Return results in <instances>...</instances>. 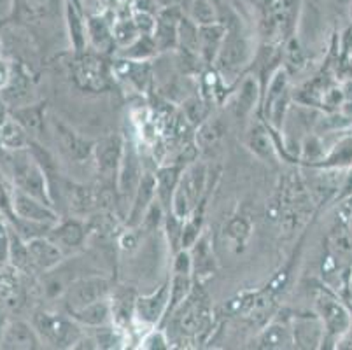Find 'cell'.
I'll return each instance as SVG.
<instances>
[{
	"instance_id": "6da1fadb",
	"label": "cell",
	"mask_w": 352,
	"mask_h": 350,
	"mask_svg": "<svg viewBox=\"0 0 352 350\" xmlns=\"http://www.w3.org/2000/svg\"><path fill=\"white\" fill-rule=\"evenodd\" d=\"M254 53L256 50L252 47L251 39L242 30L240 19H236L235 23L228 25L225 43H223L212 69L230 86L244 76L245 69L252 63Z\"/></svg>"
},
{
	"instance_id": "7a4b0ae2",
	"label": "cell",
	"mask_w": 352,
	"mask_h": 350,
	"mask_svg": "<svg viewBox=\"0 0 352 350\" xmlns=\"http://www.w3.org/2000/svg\"><path fill=\"white\" fill-rule=\"evenodd\" d=\"M209 188V166L201 162L190 163L182 168L172 197L170 210L181 219H188L201 204H206Z\"/></svg>"
},
{
	"instance_id": "3957f363",
	"label": "cell",
	"mask_w": 352,
	"mask_h": 350,
	"mask_svg": "<svg viewBox=\"0 0 352 350\" xmlns=\"http://www.w3.org/2000/svg\"><path fill=\"white\" fill-rule=\"evenodd\" d=\"M30 320L39 333L44 349H74L85 333V327L67 312L35 310Z\"/></svg>"
},
{
	"instance_id": "277c9868",
	"label": "cell",
	"mask_w": 352,
	"mask_h": 350,
	"mask_svg": "<svg viewBox=\"0 0 352 350\" xmlns=\"http://www.w3.org/2000/svg\"><path fill=\"white\" fill-rule=\"evenodd\" d=\"M314 312L324 327V347L337 349V343L352 326V310L328 289H319L314 296Z\"/></svg>"
},
{
	"instance_id": "5b68a950",
	"label": "cell",
	"mask_w": 352,
	"mask_h": 350,
	"mask_svg": "<svg viewBox=\"0 0 352 350\" xmlns=\"http://www.w3.org/2000/svg\"><path fill=\"white\" fill-rule=\"evenodd\" d=\"M111 293H113V285L109 278L102 277V275H82L70 282L60 300H62L65 312L70 314L86 305L109 298Z\"/></svg>"
},
{
	"instance_id": "8992f818",
	"label": "cell",
	"mask_w": 352,
	"mask_h": 350,
	"mask_svg": "<svg viewBox=\"0 0 352 350\" xmlns=\"http://www.w3.org/2000/svg\"><path fill=\"white\" fill-rule=\"evenodd\" d=\"M144 172H146V168L142 165V156H140L139 149H137L132 140H126L124 142L123 158H121L120 168H118L116 184H114L118 200H120V205L124 210V216H126L130 201L135 195L137 186H139Z\"/></svg>"
},
{
	"instance_id": "52a82bcc",
	"label": "cell",
	"mask_w": 352,
	"mask_h": 350,
	"mask_svg": "<svg viewBox=\"0 0 352 350\" xmlns=\"http://www.w3.org/2000/svg\"><path fill=\"white\" fill-rule=\"evenodd\" d=\"M78 58L74 60L72 77L79 88L86 91H105L111 86V69L104 62L102 54L98 53H76Z\"/></svg>"
},
{
	"instance_id": "ba28073f",
	"label": "cell",
	"mask_w": 352,
	"mask_h": 350,
	"mask_svg": "<svg viewBox=\"0 0 352 350\" xmlns=\"http://www.w3.org/2000/svg\"><path fill=\"white\" fill-rule=\"evenodd\" d=\"M170 303V278L160 284L155 291L147 294H139L135 300V320L144 331L149 327L163 326Z\"/></svg>"
},
{
	"instance_id": "9c48e42d",
	"label": "cell",
	"mask_w": 352,
	"mask_h": 350,
	"mask_svg": "<svg viewBox=\"0 0 352 350\" xmlns=\"http://www.w3.org/2000/svg\"><path fill=\"white\" fill-rule=\"evenodd\" d=\"M124 142H126V139L120 133H111L95 142L91 160H94L98 177L104 182H109L113 186L116 184V175L121 158H123Z\"/></svg>"
},
{
	"instance_id": "30bf717a",
	"label": "cell",
	"mask_w": 352,
	"mask_h": 350,
	"mask_svg": "<svg viewBox=\"0 0 352 350\" xmlns=\"http://www.w3.org/2000/svg\"><path fill=\"white\" fill-rule=\"evenodd\" d=\"M261 100H263L261 81L252 74H244L236 81L235 91L230 95L228 107L235 118L242 120V118H249L258 109Z\"/></svg>"
},
{
	"instance_id": "8fae6325",
	"label": "cell",
	"mask_w": 352,
	"mask_h": 350,
	"mask_svg": "<svg viewBox=\"0 0 352 350\" xmlns=\"http://www.w3.org/2000/svg\"><path fill=\"white\" fill-rule=\"evenodd\" d=\"M47 237L63 250L65 256L76 254L85 247L86 239H88V226L78 216L60 217L58 223L53 224Z\"/></svg>"
},
{
	"instance_id": "7c38bea8",
	"label": "cell",
	"mask_w": 352,
	"mask_h": 350,
	"mask_svg": "<svg viewBox=\"0 0 352 350\" xmlns=\"http://www.w3.org/2000/svg\"><path fill=\"white\" fill-rule=\"evenodd\" d=\"M182 14H184V8L179 4H168L160 9L156 16L155 32H153V39L158 46L160 54L177 50L179 23H181Z\"/></svg>"
},
{
	"instance_id": "4fadbf2b",
	"label": "cell",
	"mask_w": 352,
	"mask_h": 350,
	"mask_svg": "<svg viewBox=\"0 0 352 350\" xmlns=\"http://www.w3.org/2000/svg\"><path fill=\"white\" fill-rule=\"evenodd\" d=\"M12 216L20 217V219L34 221V223L51 224V226L58 223L60 219L58 210L53 205L32 197V195H27L23 191H18L14 188H12Z\"/></svg>"
},
{
	"instance_id": "5bb4252c",
	"label": "cell",
	"mask_w": 352,
	"mask_h": 350,
	"mask_svg": "<svg viewBox=\"0 0 352 350\" xmlns=\"http://www.w3.org/2000/svg\"><path fill=\"white\" fill-rule=\"evenodd\" d=\"M0 96H2V100L8 105L9 111L37 102V98H35L34 79H32L30 72H28V69L23 63L14 62L11 81L0 91Z\"/></svg>"
},
{
	"instance_id": "9a60e30c",
	"label": "cell",
	"mask_w": 352,
	"mask_h": 350,
	"mask_svg": "<svg viewBox=\"0 0 352 350\" xmlns=\"http://www.w3.org/2000/svg\"><path fill=\"white\" fill-rule=\"evenodd\" d=\"M294 349H322L324 327L318 314H294L289 317Z\"/></svg>"
},
{
	"instance_id": "2e32d148",
	"label": "cell",
	"mask_w": 352,
	"mask_h": 350,
	"mask_svg": "<svg viewBox=\"0 0 352 350\" xmlns=\"http://www.w3.org/2000/svg\"><path fill=\"white\" fill-rule=\"evenodd\" d=\"M0 349L2 350H39L44 349L41 336L37 329L34 327L32 320L21 319H9L8 326H6L4 336L0 342Z\"/></svg>"
},
{
	"instance_id": "e0dca14e",
	"label": "cell",
	"mask_w": 352,
	"mask_h": 350,
	"mask_svg": "<svg viewBox=\"0 0 352 350\" xmlns=\"http://www.w3.org/2000/svg\"><path fill=\"white\" fill-rule=\"evenodd\" d=\"M156 201V175L155 172L146 170L140 179L137 191L133 195L130 207H128L126 216H124V224L126 228H139L146 217L147 210Z\"/></svg>"
},
{
	"instance_id": "ac0fdd59",
	"label": "cell",
	"mask_w": 352,
	"mask_h": 350,
	"mask_svg": "<svg viewBox=\"0 0 352 350\" xmlns=\"http://www.w3.org/2000/svg\"><path fill=\"white\" fill-rule=\"evenodd\" d=\"M245 146L265 163H275L279 158V149L275 142L274 130L267 124V121L256 120L245 131Z\"/></svg>"
},
{
	"instance_id": "d6986e66",
	"label": "cell",
	"mask_w": 352,
	"mask_h": 350,
	"mask_svg": "<svg viewBox=\"0 0 352 350\" xmlns=\"http://www.w3.org/2000/svg\"><path fill=\"white\" fill-rule=\"evenodd\" d=\"M53 124L54 137H56V142L62 147L63 154L67 158L72 160L76 163H82L86 160H91V154H94V146L95 142L91 140H86L85 137L78 133L76 130L65 124L63 121L51 120Z\"/></svg>"
},
{
	"instance_id": "ffe728a7",
	"label": "cell",
	"mask_w": 352,
	"mask_h": 350,
	"mask_svg": "<svg viewBox=\"0 0 352 350\" xmlns=\"http://www.w3.org/2000/svg\"><path fill=\"white\" fill-rule=\"evenodd\" d=\"M114 18L109 12H95L86 16V30H88V47L98 54H109L116 51L113 37Z\"/></svg>"
},
{
	"instance_id": "44dd1931",
	"label": "cell",
	"mask_w": 352,
	"mask_h": 350,
	"mask_svg": "<svg viewBox=\"0 0 352 350\" xmlns=\"http://www.w3.org/2000/svg\"><path fill=\"white\" fill-rule=\"evenodd\" d=\"M28 252H30L32 263H34V268L37 272V275L46 274L51 272L56 266L62 265L67 259V256L63 254V250L60 249L53 240L47 235L37 237L34 240H28Z\"/></svg>"
},
{
	"instance_id": "7402d4cb",
	"label": "cell",
	"mask_w": 352,
	"mask_h": 350,
	"mask_svg": "<svg viewBox=\"0 0 352 350\" xmlns=\"http://www.w3.org/2000/svg\"><path fill=\"white\" fill-rule=\"evenodd\" d=\"M226 32H228V27L221 21L198 27V56L207 69L214 67L217 54L225 43Z\"/></svg>"
},
{
	"instance_id": "603a6c76",
	"label": "cell",
	"mask_w": 352,
	"mask_h": 350,
	"mask_svg": "<svg viewBox=\"0 0 352 350\" xmlns=\"http://www.w3.org/2000/svg\"><path fill=\"white\" fill-rule=\"evenodd\" d=\"M254 349L261 350H287L294 349L293 331L289 319H275L258 333L254 340Z\"/></svg>"
},
{
	"instance_id": "cb8c5ba5",
	"label": "cell",
	"mask_w": 352,
	"mask_h": 350,
	"mask_svg": "<svg viewBox=\"0 0 352 350\" xmlns=\"http://www.w3.org/2000/svg\"><path fill=\"white\" fill-rule=\"evenodd\" d=\"M69 316L72 317L79 326L85 327V329H94V327H102L107 326V324H113L114 316L113 305H111V296L95 301V303L86 305V307L79 308V310H74Z\"/></svg>"
},
{
	"instance_id": "d4e9b609",
	"label": "cell",
	"mask_w": 352,
	"mask_h": 350,
	"mask_svg": "<svg viewBox=\"0 0 352 350\" xmlns=\"http://www.w3.org/2000/svg\"><path fill=\"white\" fill-rule=\"evenodd\" d=\"M79 2H65V27L69 34L70 46L74 53H82L88 50V30H86V16H82Z\"/></svg>"
},
{
	"instance_id": "484cf974",
	"label": "cell",
	"mask_w": 352,
	"mask_h": 350,
	"mask_svg": "<svg viewBox=\"0 0 352 350\" xmlns=\"http://www.w3.org/2000/svg\"><path fill=\"white\" fill-rule=\"evenodd\" d=\"M32 142L34 139L27 131V128L11 114L0 123V149L2 151L14 153V151L30 149Z\"/></svg>"
},
{
	"instance_id": "4316f807",
	"label": "cell",
	"mask_w": 352,
	"mask_h": 350,
	"mask_svg": "<svg viewBox=\"0 0 352 350\" xmlns=\"http://www.w3.org/2000/svg\"><path fill=\"white\" fill-rule=\"evenodd\" d=\"M9 114L27 128L34 140L43 135L44 127H46V104L44 102H34V104L23 105V107L12 109L9 111Z\"/></svg>"
},
{
	"instance_id": "83f0119b",
	"label": "cell",
	"mask_w": 352,
	"mask_h": 350,
	"mask_svg": "<svg viewBox=\"0 0 352 350\" xmlns=\"http://www.w3.org/2000/svg\"><path fill=\"white\" fill-rule=\"evenodd\" d=\"M191 259H193V278L195 281H206L212 277L216 272V258H214L212 245L207 237L201 235L193 247L190 249Z\"/></svg>"
},
{
	"instance_id": "f1b7e54d",
	"label": "cell",
	"mask_w": 352,
	"mask_h": 350,
	"mask_svg": "<svg viewBox=\"0 0 352 350\" xmlns=\"http://www.w3.org/2000/svg\"><path fill=\"white\" fill-rule=\"evenodd\" d=\"M228 131V123L221 116H210L201 121L195 133V140L200 151H209L216 147L221 140L226 137Z\"/></svg>"
},
{
	"instance_id": "f546056e",
	"label": "cell",
	"mask_w": 352,
	"mask_h": 350,
	"mask_svg": "<svg viewBox=\"0 0 352 350\" xmlns=\"http://www.w3.org/2000/svg\"><path fill=\"white\" fill-rule=\"evenodd\" d=\"M184 166L177 165H166L160 166L155 172L156 175V200L162 204L165 210H170L172 197H174L175 186H177L179 177Z\"/></svg>"
},
{
	"instance_id": "4dcf8cb0",
	"label": "cell",
	"mask_w": 352,
	"mask_h": 350,
	"mask_svg": "<svg viewBox=\"0 0 352 350\" xmlns=\"http://www.w3.org/2000/svg\"><path fill=\"white\" fill-rule=\"evenodd\" d=\"M329 252L335 263L349 266L352 272V231L345 224H338L329 237Z\"/></svg>"
},
{
	"instance_id": "1f68e13d",
	"label": "cell",
	"mask_w": 352,
	"mask_h": 350,
	"mask_svg": "<svg viewBox=\"0 0 352 350\" xmlns=\"http://www.w3.org/2000/svg\"><path fill=\"white\" fill-rule=\"evenodd\" d=\"M158 54V46H156L153 35L149 34H140L130 46L116 51V58H123L130 62H151Z\"/></svg>"
},
{
	"instance_id": "d6a6232c",
	"label": "cell",
	"mask_w": 352,
	"mask_h": 350,
	"mask_svg": "<svg viewBox=\"0 0 352 350\" xmlns=\"http://www.w3.org/2000/svg\"><path fill=\"white\" fill-rule=\"evenodd\" d=\"M140 35L139 28H137L135 21H133L132 14L126 12V14H118L114 16L113 21V37L114 44H116V51L121 47H126L135 41Z\"/></svg>"
},
{
	"instance_id": "836d02e7",
	"label": "cell",
	"mask_w": 352,
	"mask_h": 350,
	"mask_svg": "<svg viewBox=\"0 0 352 350\" xmlns=\"http://www.w3.org/2000/svg\"><path fill=\"white\" fill-rule=\"evenodd\" d=\"M318 166L324 168H344V166L352 165V137H344L338 140L335 146L329 149V153L324 154Z\"/></svg>"
},
{
	"instance_id": "e575fe53",
	"label": "cell",
	"mask_w": 352,
	"mask_h": 350,
	"mask_svg": "<svg viewBox=\"0 0 352 350\" xmlns=\"http://www.w3.org/2000/svg\"><path fill=\"white\" fill-rule=\"evenodd\" d=\"M184 12L198 25H207L217 21V11L210 0H188Z\"/></svg>"
},
{
	"instance_id": "d590c367",
	"label": "cell",
	"mask_w": 352,
	"mask_h": 350,
	"mask_svg": "<svg viewBox=\"0 0 352 350\" xmlns=\"http://www.w3.org/2000/svg\"><path fill=\"white\" fill-rule=\"evenodd\" d=\"M163 231L168 240L172 252H177L182 249V231H184V219L175 216L172 210H166L165 219H163Z\"/></svg>"
},
{
	"instance_id": "8d00e7d4",
	"label": "cell",
	"mask_w": 352,
	"mask_h": 350,
	"mask_svg": "<svg viewBox=\"0 0 352 350\" xmlns=\"http://www.w3.org/2000/svg\"><path fill=\"white\" fill-rule=\"evenodd\" d=\"M137 347L142 350H168L172 347V343L165 329L162 326H156L149 327V329L144 331Z\"/></svg>"
},
{
	"instance_id": "74e56055",
	"label": "cell",
	"mask_w": 352,
	"mask_h": 350,
	"mask_svg": "<svg viewBox=\"0 0 352 350\" xmlns=\"http://www.w3.org/2000/svg\"><path fill=\"white\" fill-rule=\"evenodd\" d=\"M9 250H11V226L8 219L0 214V270L9 266Z\"/></svg>"
},
{
	"instance_id": "f35d334b",
	"label": "cell",
	"mask_w": 352,
	"mask_h": 350,
	"mask_svg": "<svg viewBox=\"0 0 352 350\" xmlns=\"http://www.w3.org/2000/svg\"><path fill=\"white\" fill-rule=\"evenodd\" d=\"M172 274L193 275V259H191L190 249H181L174 252L172 259Z\"/></svg>"
},
{
	"instance_id": "ab89813d",
	"label": "cell",
	"mask_w": 352,
	"mask_h": 350,
	"mask_svg": "<svg viewBox=\"0 0 352 350\" xmlns=\"http://www.w3.org/2000/svg\"><path fill=\"white\" fill-rule=\"evenodd\" d=\"M184 111H186L188 120H190L193 124H197V127L201 123V121L206 120V118H209V116H207L206 102L198 100V98H193V100L188 102Z\"/></svg>"
},
{
	"instance_id": "60d3db41",
	"label": "cell",
	"mask_w": 352,
	"mask_h": 350,
	"mask_svg": "<svg viewBox=\"0 0 352 350\" xmlns=\"http://www.w3.org/2000/svg\"><path fill=\"white\" fill-rule=\"evenodd\" d=\"M133 21H135L137 28L140 34H149L153 35L156 27V16L158 14H149V12H140V11H130Z\"/></svg>"
},
{
	"instance_id": "b9f144b4",
	"label": "cell",
	"mask_w": 352,
	"mask_h": 350,
	"mask_svg": "<svg viewBox=\"0 0 352 350\" xmlns=\"http://www.w3.org/2000/svg\"><path fill=\"white\" fill-rule=\"evenodd\" d=\"M12 70H14V60L6 58L4 54H0V91L11 81Z\"/></svg>"
},
{
	"instance_id": "7bdbcfd3",
	"label": "cell",
	"mask_w": 352,
	"mask_h": 350,
	"mask_svg": "<svg viewBox=\"0 0 352 350\" xmlns=\"http://www.w3.org/2000/svg\"><path fill=\"white\" fill-rule=\"evenodd\" d=\"M352 197V170H349L347 173H345L344 177H342V182H340V188H338V193H337V198H351Z\"/></svg>"
},
{
	"instance_id": "ee69618b",
	"label": "cell",
	"mask_w": 352,
	"mask_h": 350,
	"mask_svg": "<svg viewBox=\"0 0 352 350\" xmlns=\"http://www.w3.org/2000/svg\"><path fill=\"white\" fill-rule=\"evenodd\" d=\"M9 310L8 308L4 307V305L0 303V342H2V336H4V331H6V326H8V322H9V319H11V317H9Z\"/></svg>"
},
{
	"instance_id": "f6af8a7d",
	"label": "cell",
	"mask_w": 352,
	"mask_h": 350,
	"mask_svg": "<svg viewBox=\"0 0 352 350\" xmlns=\"http://www.w3.org/2000/svg\"><path fill=\"white\" fill-rule=\"evenodd\" d=\"M337 349H352V326L347 333L340 338V342L337 343Z\"/></svg>"
},
{
	"instance_id": "bcb514c9",
	"label": "cell",
	"mask_w": 352,
	"mask_h": 350,
	"mask_svg": "<svg viewBox=\"0 0 352 350\" xmlns=\"http://www.w3.org/2000/svg\"><path fill=\"white\" fill-rule=\"evenodd\" d=\"M333 4L337 6L338 9H342L344 12L352 11V0H333Z\"/></svg>"
},
{
	"instance_id": "7dc6e473",
	"label": "cell",
	"mask_w": 352,
	"mask_h": 350,
	"mask_svg": "<svg viewBox=\"0 0 352 350\" xmlns=\"http://www.w3.org/2000/svg\"><path fill=\"white\" fill-rule=\"evenodd\" d=\"M6 11H11V0H0V14Z\"/></svg>"
},
{
	"instance_id": "c3c4849f",
	"label": "cell",
	"mask_w": 352,
	"mask_h": 350,
	"mask_svg": "<svg viewBox=\"0 0 352 350\" xmlns=\"http://www.w3.org/2000/svg\"><path fill=\"white\" fill-rule=\"evenodd\" d=\"M162 2V6H168V4H175L174 0H160Z\"/></svg>"
},
{
	"instance_id": "681fc988",
	"label": "cell",
	"mask_w": 352,
	"mask_h": 350,
	"mask_svg": "<svg viewBox=\"0 0 352 350\" xmlns=\"http://www.w3.org/2000/svg\"><path fill=\"white\" fill-rule=\"evenodd\" d=\"M174 2H175V4L182 6V0H174ZM186 2H188V0H184V6H186Z\"/></svg>"
}]
</instances>
